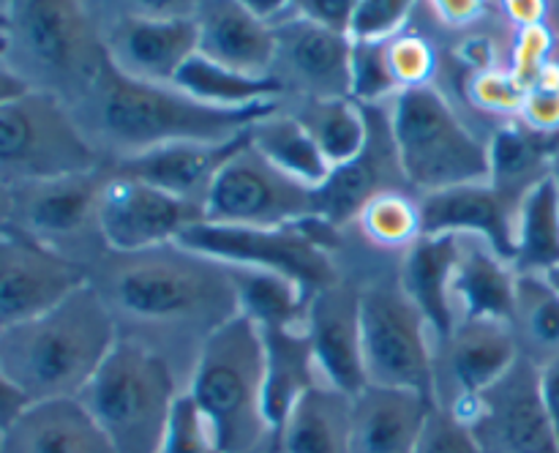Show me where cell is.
<instances>
[{
	"instance_id": "2e32d148",
	"label": "cell",
	"mask_w": 559,
	"mask_h": 453,
	"mask_svg": "<svg viewBox=\"0 0 559 453\" xmlns=\"http://www.w3.org/2000/svg\"><path fill=\"white\" fill-rule=\"evenodd\" d=\"M519 358L508 322L459 320L431 349V402L459 415Z\"/></svg>"
},
{
	"instance_id": "4fadbf2b",
	"label": "cell",
	"mask_w": 559,
	"mask_h": 453,
	"mask_svg": "<svg viewBox=\"0 0 559 453\" xmlns=\"http://www.w3.org/2000/svg\"><path fill=\"white\" fill-rule=\"evenodd\" d=\"M459 420L467 424L480 453H559V440L540 396V369L527 358L473 398Z\"/></svg>"
},
{
	"instance_id": "6da1fadb",
	"label": "cell",
	"mask_w": 559,
	"mask_h": 453,
	"mask_svg": "<svg viewBox=\"0 0 559 453\" xmlns=\"http://www.w3.org/2000/svg\"><path fill=\"white\" fill-rule=\"evenodd\" d=\"M118 338L151 349L189 388L207 338L238 317L229 267L183 243L107 251L91 267Z\"/></svg>"
},
{
	"instance_id": "484cf974",
	"label": "cell",
	"mask_w": 559,
	"mask_h": 453,
	"mask_svg": "<svg viewBox=\"0 0 559 453\" xmlns=\"http://www.w3.org/2000/svg\"><path fill=\"white\" fill-rule=\"evenodd\" d=\"M3 453H118L80 398L31 404L3 431Z\"/></svg>"
},
{
	"instance_id": "d6a6232c",
	"label": "cell",
	"mask_w": 559,
	"mask_h": 453,
	"mask_svg": "<svg viewBox=\"0 0 559 453\" xmlns=\"http://www.w3.org/2000/svg\"><path fill=\"white\" fill-rule=\"evenodd\" d=\"M238 295V314L254 322L260 331L267 327H295L306 322L311 295L282 273L262 267L227 265Z\"/></svg>"
},
{
	"instance_id": "db71d44e",
	"label": "cell",
	"mask_w": 559,
	"mask_h": 453,
	"mask_svg": "<svg viewBox=\"0 0 559 453\" xmlns=\"http://www.w3.org/2000/svg\"><path fill=\"white\" fill-rule=\"evenodd\" d=\"M551 180H555L557 194H559V147L555 151V156H551Z\"/></svg>"
},
{
	"instance_id": "ee69618b",
	"label": "cell",
	"mask_w": 559,
	"mask_h": 453,
	"mask_svg": "<svg viewBox=\"0 0 559 453\" xmlns=\"http://www.w3.org/2000/svg\"><path fill=\"white\" fill-rule=\"evenodd\" d=\"M516 120L549 140L559 134V58L551 60L538 82L524 91L522 112Z\"/></svg>"
},
{
	"instance_id": "74e56055",
	"label": "cell",
	"mask_w": 559,
	"mask_h": 453,
	"mask_svg": "<svg viewBox=\"0 0 559 453\" xmlns=\"http://www.w3.org/2000/svg\"><path fill=\"white\" fill-rule=\"evenodd\" d=\"M158 453H224L216 426L191 398V393L183 391L175 398Z\"/></svg>"
},
{
	"instance_id": "11a10c76",
	"label": "cell",
	"mask_w": 559,
	"mask_h": 453,
	"mask_svg": "<svg viewBox=\"0 0 559 453\" xmlns=\"http://www.w3.org/2000/svg\"><path fill=\"white\" fill-rule=\"evenodd\" d=\"M3 36H5V3H0V55H3Z\"/></svg>"
},
{
	"instance_id": "30bf717a",
	"label": "cell",
	"mask_w": 559,
	"mask_h": 453,
	"mask_svg": "<svg viewBox=\"0 0 559 453\" xmlns=\"http://www.w3.org/2000/svg\"><path fill=\"white\" fill-rule=\"evenodd\" d=\"M107 175L104 164L93 172L11 186L9 229L91 273L109 251L98 211Z\"/></svg>"
},
{
	"instance_id": "9c48e42d",
	"label": "cell",
	"mask_w": 559,
	"mask_h": 453,
	"mask_svg": "<svg viewBox=\"0 0 559 453\" xmlns=\"http://www.w3.org/2000/svg\"><path fill=\"white\" fill-rule=\"evenodd\" d=\"M98 167L104 162L63 102L25 91L0 104V178L9 186L69 178Z\"/></svg>"
},
{
	"instance_id": "8992f818",
	"label": "cell",
	"mask_w": 559,
	"mask_h": 453,
	"mask_svg": "<svg viewBox=\"0 0 559 453\" xmlns=\"http://www.w3.org/2000/svg\"><path fill=\"white\" fill-rule=\"evenodd\" d=\"M399 164L413 194L489 183V147L456 115L445 93L429 87L396 93L388 104Z\"/></svg>"
},
{
	"instance_id": "8d00e7d4",
	"label": "cell",
	"mask_w": 559,
	"mask_h": 453,
	"mask_svg": "<svg viewBox=\"0 0 559 453\" xmlns=\"http://www.w3.org/2000/svg\"><path fill=\"white\" fill-rule=\"evenodd\" d=\"M287 109L306 126V131L333 169L360 156L369 142V115L355 98L311 102Z\"/></svg>"
},
{
	"instance_id": "52a82bcc",
	"label": "cell",
	"mask_w": 559,
	"mask_h": 453,
	"mask_svg": "<svg viewBox=\"0 0 559 453\" xmlns=\"http://www.w3.org/2000/svg\"><path fill=\"white\" fill-rule=\"evenodd\" d=\"M180 393L183 385L167 360L118 338L80 402L118 453H158Z\"/></svg>"
},
{
	"instance_id": "f1b7e54d",
	"label": "cell",
	"mask_w": 559,
	"mask_h": 453,
	"mask_svg": "<svg viewBox=\"0 0 559 453\" xmlns=\"http://www.w3.org/2000/svg\"><path fill=\"white\" fill-rule=\"evenodd\" d=\"M262 344H265V418L276 431L293 413L298 398L325 380L304 325L267 327L262 331Z\"/></svg>"
},
{
	"instance_id": "60d3db41",
	"label": "cell",
	"mask_w": 559,
	"mask_h": 453,
	"mask_svg": "<svg viewBox=\"0 0 559 453\" xmlns=\"http://www.w3.org/2000/svg\"><path fill=\"white\" fill-rule=\"evenodd\" d=\"M399 87L388 65V41L355 44L353 49V98L360 107H385Z\"/></svg>"
},
{
	"instance_id": "f546056e",
	"label": "cell",
	"mask_w": 559,
	"mask_h": 453,
	"mask_svg": "<svg viewBox=\"0 0 559 453\" xmlns=\"http://www.w3.org/2000/svg\"><path fill=\"white\" fill-rule=\"evenodd\" d=\"M489 147V186L508 207L519 211L524 196L551 175V156L559 145L522 126L500 123L486 140Z\"/></svg>"
},
{
	"instance_id": "5bb4252c",
	"label": "cell",
	"mask_w": 559,
	"mask_h": 453,
	"mask_svg": "<svg viewBox=\"0 0 559 453\" xmlns=\"http://www.w3.org/2000/svg\"><path fill=\"white\" fill-rule=\"evenodd\" d=\"M273 33L276 52L267 76L278 85L282 107L353 98V38L304 20L295 5Z\"/></svg>"
},
{
	"instance_id": "836d02e7",
	"label": "cell",
	"mask_w": 559,
	"mask_h": 453,
	"mask_svg": "<svg viewBox=\"0 0 559 453\" xmlns=\"http://www.w3.org/2000/svg\"><path fill=\"white\" fill-rule=\"evenodd\" d=\"M508 327L516 342L519 358L546 366L559 355V293L546 276H519L513 314Z\"/></svg>"
},
{
	"instance_id": "e575fe53",
	"label": "cell",
	"mask_w": 559,
	"mask_h": 453,
	"mask_svg": "<svg viewBox=\"0 0 559 453\" xmlns=\"http://www.w3.org/2000/svg\"><path fill=\"white\" fill-rule=\"evenodd\" d=\"M353 224L366 249L388 254L393 260L413 249L415 240L424 238L420 200L407 189H388L374 194L360 207Z\"/></svg>"
},
{
	"instance_id": "f907efd6",
	"label": "cell",
	"mask_w": 559,
	"mask_h": 453,
	"mask_svg": "<svg viewBox=\"0 0 559 453\" xmlns=\"http://www.w3.org/2000/svg\"><path fill=\"white\" fill-rule=\"evenodd\" d=\"M27 407H31V402H27V398L16 391L14 382L0 371V429H9Z\"/></svg>"
},
{
	"instance_id": "ba28073f",
	"label": "cell",
	"mask_w": 559,
	"mask_h": 453,
	"mask_svg": "<svg viewBox=\"0 0 559 453\" xmlns=\"http://www.w3.org/2000/svg\"><path fill=\"white\" fill-rule=\"evenodd\" d=\"M360 333L369 385L431 396L435 336L399 282V260L393 271L360 273Z\"/></svg>"
},
{
	"instance_id": "44dd1931",
	"label": "cell",
	"mask_w": 559,
	"mask_h": 453,
	"mask_svg": "<svg viewBox=\"0 0 559 453\" xmlns=\"http://www.w3.org/2000/svg\"><path fill=\"white\" fill-rule=\"evenodd\" d=\"M249 136L251 129L229 142H175V145L123 158L109 169L126 175V178L142 180L147 186H156L178 200L205 207L207 191H211L216 175L222 172L229 156L249 142Z\"/></svg>"
},
{
	"instance_id": "d4e9b609",
	"label": "cell",
	"mask_w": 559,
	"mask_h": 453,
	"mask_svg": "<svg viewBox=\"0 0 559 453\" xmlns=\"http://www.w3.org/2000/svg\"><path fill=\"white\" fill-rule=\"evenodd\" d=\"M516 271L478 235H459L451 300L459 320L508 322L516 298Z\"/></svg>"
},
{
	"instance_id": "ac0fdd59",
	"label": "cell",
	"mask_w": 559,
	"mask_h": 453,
	"mask_svg": "<svg viewBox=\"0 0 559 453\" xmlns=\"http://www.w3.org/2000/svg\"><path fill=\"white\" fill-rule=\"evenodd\" d=\"M91 273L16 233L0 235V333L55 309Z\"/></svg>"
},
{
	"instance_id": "bcb514c9",
	"label": "cell",
	"mask_w": 559,
	"mask_h": 453,
	"mask_svg": "<svg viewBox=\"0 0 559 453\" xmlns=\"http://www.w3.org/2000/svg\"><path fill=\"white\" fill-rule=\"evenodd\" d=\"M355 3H358V0H300V3L293 5L295 14L304 16V20L314 22V25L325 27V31L349 36Z\"/></svg>"
},
{
	"instance_id": "f6af8a7d",
	"label": "cell",
	"mask_w": 559,
	"mask_h": 453,
	"mask_svg": "<svg viewBox=\"0 0 559 453\" xmlns=\"http://www.w3.org/2000/svg\"><path fill=\"white\" fill-rule=\"evenodd\" d=\"M413 453H480L473 440V431L456 415L445 413L440 407H431L426 418L424 431L418 437V445Z\"/></svg>"
},
{
	"instance_id": "ffe728a7",
	"label": "cell",
	"mask_w": 559,
	"mask_h": 453,
	"mask_svg": "<svg viewBox=\"0 0 559 453\" xmlns=\"http://www.w3.org/2000/svg\"><path fill=\"white\" fill-rule=\"evenodd\" d=\"M369 115V142L349 164H342L331 172L328 183L320 189L322 218L333 227H347L355 222L360 207L374 194L388 189H407V178L399 164L396 142L391 131V115L385 107H366Z\"/></svg>"
},
{
	"instance_id": "7c38bea8",
	"label": "cell",
	"mask_w": 559,
	"mask_h": 453,
	"mask_svg": "<svg viewBox=\"0 0 559 453\" xmlns=\"http://www.w3.org/2000/svg\"><path fill=\"white\" fill-rule=\"evenodd\" d=\"M322 216L320 191L298 183L254 151L251 136L229 156L205 200V222L218 227H287Z\"/></svg>"
},
{
	"instance_id": "e0dca14e",
	"label": "cell",
	"mask_w": 559,
	"mask_h": 453,
	"mask_svg": "<svg viewBox=\"0 0 559 453\" xmlns=\"http://www.w3.org/2000/svg\"><path fill=\"white\" fill-rule=\"evenodd\" d=\"M102 229L109 251H142L175 243L186 229L205 222V207L178 200L142 180L109 169L102 189Z\"/></svg>"
},
{
	"instance_id": "d590c367",
	"label": "cell",
	"mask_w": 559,
	"mask_h": 453,
	"mask_svg": "<svg viewBox=\"0 0 559 453\" xmlns=\"http://www.w3.org/2000/svg\"><path fill=\"white\" fill-rule=\"evenodd\" d=\"M175 87L189 93L197 102L218 109H246L257 104L282 102L278 85L271 76H246L213 63L197 52L175 76Z\"/></svg>"
},
{
	"instance_id": "603a6c76",
	"label": "cell",
	"mask_w": 559,
	"mask_h": 453,
	"mask_svg": "<svg viewBox=\"0 0 559 453\" xmlns=\"http://www.w3.org/2000/svg\"><path fill=\"white\" fill-rule=\"evenodd\" d=\"M431 407L426 393L366 385L353 396L349 453H413Z\"/></svg>"
},
{
	"instance_id": "cb8c5ba5",
	"label": "cell",
	"mask_w": 559,
	"mask_h": 453,
	"mask_svg": "<svg viewBox=\"0 0 559 453\" xmlns=\"http://www.w3.org/2000/svg\"><path fill=\"white\" fill-rule=\"evenodd\" d=\"M424 235H478L508 262L513 260V218L516 211L502 202L489 183L418 196Z\"/></svg>"
},
{
	"instance_id": "4dcf8cb0",
	"label": "cell",
	"mask_w": 559,
	"mask_h": 453,
	"mask_svg": "<svg viewBox=\"0 0 559 453\" xmlns=\"http://www.w3.org/2000/svg\"><path fill=\"white\" fill-rule=\"evenodd\" d=\"M251 145L273 167L309 189L320 191L333 172L306 126L287 107H278L276 112L265 115L251 126Z\"/></svg>"
},
{
	"instance_id": "7dc6e473",
	"label": "cell",
	"mask_w": 559,
	"mask_h": 453,
	"mask_svg": "<svg viewBox=\"0 0 559 453\" xmlns=\"http://www.w3.org/2000/svg\"><path fill=\"white\" fill-rule=\"evenodd\" d=\"M431 14L448 31H467L475 22L484 20L486 5L478 0H440V3H431Z\"/></svg>"
},
{
	"instance_id": "1f68e13d",
	"label": "cell",
	"mask_w": 559,
	"mask_h": 453,
	"mask_svg": "<svg viewBox=\"0 0 559 453\" xmlns=\"http://www.w3.org/2000/svg\"><path fill=\"white\" fill-rule=\"evenodd\" d=\"M511 265L516 276H546L559 265V194L551 175L519 205Z\"/></svg>"
},
{
	"instance_id": "7a4b0ae2",
	"label": "cell",
	"mask_w": 559,
	"mask_h": 453,
	"mask_svg": "<svg viewBox=\"0 0 559 453\" xmlns=\"http://www.w3.org/2000/svg\"><path fill=\"white\" fill-rule=\"evenodd\" d=\"M282 102L246 109H218L197 102L175 85L129 80L107 63L96 85L71 107L76 126L107 167L175 142H229Z\"/></svg>"
},
{
	"instance_id": "277c9868",
	"label": "cell",
	"mask_w": 559,
	"mask_h": 453,
	"mask_svg": "<svg viewBox=\"0 0 559 453\" xmlns=\"http://www.w3.org/2000/svg\"><path fill=\"white\" fill-rule=\"evenodd\" d=\"M107 47L93 3L11 0L0 65L25 91L47 93L66 107L87 96L107 69Z\"/></svg>"
},
{
	"instance_id": "ab89813d",
	"label": "cell",
	"mask_w": 559,
	"mask_h": 453,
	"mask_svg": "<svg viewBox=\"0 0 559 453\" xmlns=\"http://www.w3.org/2000/svg\"><path fill=\"white\" fill-rule=\"evenodd\" d=\"M388 65L399 93L429 87L437 76V49L424 33L402 31L388 41Z\"/></svg>"
},
{
	"instance_id": "8fae6325",
	"label": "cell",
	"mask_w": 559,
	"mask_h": 453,
	"mask_svg": "<svg viewBox=\"0 0 559 453\" xmlns=\"http://www.w3.org/2000/svg\"><path fill=\"white\" fill-rule=\"evenodd\" d=\"M178 243L213 257L224 265L262 267L282 273L298 282L309 295L331 287L347 273L342 254L331 251L314 238L309 218L287 227L254 229V227H218V224H197L180 235Z\"/></svg>"
},
{
	"instance_id": "f5cc1de1",
	"label": "cell",
	"mask_w": 559,
	"mask_h": 453,
	"mask_svg": "<svg viewBox=\"0 0 559 453\" xmlns=\"http://www.w3.org/2000/svg\"><path fill=\"white\" fill-rule=\"evenodd\" d=\"M20 93H25V87H22L20 82H16L14 76L3 69V65H0V104L9 102V98H14V96H20Z\"/></svg>"
},
{
	"instance_id": "681fc988",
	"label": "cell",
	"mask_w": 559,
	"mask_h": 453,
	"mask_svg": "<svg viewBox=\"0 0 559 453\" xmlns=\"http://www.w3.org/2000/svg\"><path fill=\"white\" fill-rule=\"evenodd\" d=\"M540 396H544L546 413H549V420L559 440V355L546 366H540Z\"/></svg>"
},
{
	"instance_id": "4316f807",
	"label": "cell",
	"mask_w": 559,
	"mask_h": 453,
	"mask_svg": "<svg viewBox=\"0 0 559 453\" xmlns=\"http://www.w3.org/2000/svg\"><path fill=\"white\" fill-rule=\"evenodd\" d=\"M459 257V235H424L399 257V282L409 295L431 336L442 338L456 325L451 300V278Z\"/></svg>"
},
{
	"instance_id": "f35d334b",
	"label": "cell",
	"mask_w": 559,
	"mask_h": 453,
	"mask_svg": "<svg viewBox=\"0 0 559 453\" xmlns=\"http://www.w3.org/2000/svg\"><path fill=\"white\" fill-rule=\"evenodd\" d=\"M464 96L469 98V104L478 112L508 123V120H516L519 112H522L524 87L513 80L508 65H495V69L473 71L467 76V85H464Z\"/></svg>"
},
{
	"instance_id": "83f0119b",
	"label": "cell",
	"mask_w": 559,
	"mask_h": 453,
	"mask_svg": "<svg viewBox=\"0 0 559 453\" xmlns=\"http://www.w3.org/2000/svg\"><path fill=\"white\" fill-rule=\"evenodd\" d=\"M349 418L353 396L320 382L273 431V445L278 453H349Z\"/></svg>"
},
{
	"instance_id": "9f6ffc18",
	"label": "cell",
	"mask_w": 559,
	"mask_h": 453,
	"mask_svg": "<svg viewBox=\"0 0 559 453\" xmlns=\"http://www.w3.org/2000/svg\"><path fill=\"white\" fill-rule=\"evenodd\" d=\"M546 282H549L551 287H555L557 293H559V265H557V267H551V271L546 273Z\"/></svg>"
},
{
	"instance_id": "9a60e30c",
	"label": "cell",
	"mask_w": 559,
	"mask_h": 453,
	"mask_svg": "<svg viewBox=\"0 0 559 453\" xmlns=\"http://www.w3.org/2000/svg\"><path fill=\"white\" fill-rule=\"evenodd\" d=\"M107 58L123 76L147 85H175L200 52L194 16H147L126 3H93Z\"/></svg>"
},
{
	"instance_id": "d6986e66",
	"label": "cell",
	"mask_w": 559,
	"mask_h": 453,
	"mask_svg": "<svg viewBox=\"0 0 559 453\" xmlns=\"http://www.w3.org/2000/svg\"><path fill=\"white\" fill-rule=\"evenodd\" d=\"M304 327L328 385L347 396H355L369 385L364 366V333H360L358 271H347L336 284L311 295Z\"/></svg>"
},
{
	"instance_id": "c3c4849f",
	"label": "cell",
	"mask_w": 559,
	"mask_h": 453,
	"mask_svg": "<svg viewBox=\"0 0 559 453\" xmlns=\"http://www.w3.org/2000/svg\"><path fill=\"white\" fill-rule=\"evenodd\" d=\"M500 11L511 22L513 31L544 25L546 16H549V5L540 3V0H511V3H502Z\"/></svg>"
},
{
	"instance_id": "7402d4cb",
	"label": "cell",
	"mask_w": 559,
	"mask_h": 453,
	"mask_svg": "<svg viewBox=\"0 0 559 453\" xmlns=\"http://www.w3.org/2000/svg\"><path fill=\"white\" fill-rule=\"evenodd\" d=\"M200 55L246 76L271 74L276 33L246 0H202L197 3Z\"/></svg>"
},
{
	"instance_id": "3957f363",
	"label": "cell",
	"mask_w": 559,
	"mask_h": 453,
	"mask_svg": "<svg viewBox=\"0 0 559 453\" xmlns=\"http://www.w3.org/2000/svg\"><path fill=\"white\" fill-rule=\"evenodd\" d=\"M118 342L91 282L55 309L0 333V371L31 404L80 398Z\"/></svg>"
},
{
	"instance_id": "816d5d0a",
	"label": "cell",
	"mask_w": 559,
	"mask_h": 453,
	"mask_svg": "<svg viewBox=\"0 0 559 453\" xmlns=\"http://www.w3.org/2000/svg\"><path fill=\"white\" fill-rule=\"evenodd\" d=\"M11 224V186L0 178V235L9 233Z\"/></svg>"
},
{
	"instance_id": "680465c9",
	"label": "cell",
	"mask_w": 559,
	"mask_h": 453,
	"mask_svg": "<svg viewBox=\"0 0 559 453\" xmlns=\"http://www.w3.org/2000/svg\"><path fill=\"white\" fill-rule=\"evenodd\" d=\"M0 453H3V429H0Z\"/></svg>"
},
{
	"instance_id": "7bdbcfd3",
	"label": "cell",
	"mask_w": 559,
	"mask_h": 453,
	"mask_svg": "<svg viewBox=\"0 0 559 453\" xmlns=\"http://www.w3.org/2000/svg\"><path fill=\"white\" fill-rule=\"evenodd\" d=\"M557 38L555 31L549 27V22L533 27H522L516 31L511 41V55H508V71L513 74V80L527 91L530 85L538 82V76L544 74L546 65L555 60Z\"/></svg>"
},
{
	"instance_id": "6f0895ef",
	"label": "cell",
	"mask_w": 559,
	"mask_h": 453,
	"mask_svg": "<svg viewBox=\"0 0 559 453\" xmlns=\"http://www.w3.org/2000/svg\"><path fill=\"white\" fill-rule=\"evenodd\" d=\"M249 453H278V451H276V445H273V437H271V440H267L265 445L254 448V451H249Z\"/></svg>"
},
{
	"instance_id": "b9f144b4",
	"label": "cell",
	"mask_w": 559,
	"mask_h": 453,
	"mask_svg": "<svg viewBox=\"0 0 559 453\" xmlns=\"http://www.w3.org/2000/svg\"><path fill=\"white\" fill-rule=\"evenodd\" d=\"M415 5L409 0H358L355 3L349 38L353 44H380L391 41L399 33L407 31Z\"/></svg>"
},
{
	"instance_id": "5b68a950",
	"label": "cell",
	"mask_w": 559,
	"mask_h": 453,
	"mask_svg": "<svg viewBox=\"0 0 559 453\" xmlns=\"http://www.w3.org/2000/svg\"><path fill=\"white\" fill-rule=\"evenodd\" d=\"M216 426L224 453H249L273 437L265 418V344L246 317L218 327L202 347L189 388Z\"/></svg>"
}]
</instances>
